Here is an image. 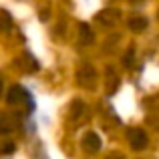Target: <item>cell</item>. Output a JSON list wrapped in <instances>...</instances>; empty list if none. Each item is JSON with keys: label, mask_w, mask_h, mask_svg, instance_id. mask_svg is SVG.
<instances>
[{"label": "cell", "mask_w": 159, "mask_h": 159, "mask_svg": "<svg viewBox=\"0 0 159 159\" xmlns=\"http://www.w3.org/2000/svg\"><path fill=\"white\" fill-rule=\"evenodd\" d=\"M127 139H129V143H131V147L133 149H145L147 147V143H149V139H147V133L143 131V129H129L127 131Z\"/></svg>", "instance_id": "obj_1"}, {"label": "cell", "mask_w": 159, "mask_h": 159, "mask_svg": "<svg viewBox=\"0 0 159 159\" xmlns=\"http://www.w3.org/2000/svg\"><path fill=\"white\" fill-rule=\"evenodd\" d=\"M6 101L10 103V105H20V103H24V101H30V95L26 93V91L22 89V87H18V85H14L10 91H8V97H6Z\"/></svg>", "instance_id": "obj_2"}, {"label": "cell", "mask_w": 159, "mask_h": 159, "mask_svg": "<svg viewBox=\"0 0 159 159\" xmlns=\"http://www.w3.org/2000/svg\"><path fill=\"white\" fill-rule=\"evenodd\" d=\"M83 147H85L87 153H97L99 149H101V137H99L97 133L89 131L85 137H83Z\"/></svg>", "instance_id": "obj_3"}, {"label": "cell", "mask_w": 159, "mask_h": 159, "mask_svg": "<svg viewBox=\"0 0 159 159\" xmlns=\"http://www.w3.org/2000/svg\"><path fill=\"white\" fill-rule=\"evenodd\" d=\"M117 16H119V10H111V8H107V10H101L97 14V20L101 24H105V26H111V24L117 20Z\"/></svg>", "instance_id": "obj_4"}, {"label": "cell", "mask_w": 159, "mask_h": 159, "mask_svg": "<svg viewBox=\"0 0 159 159\" xmlns=\"http://www.w3.org/2000/svg\"><path fill=\"white\" fill-rule=\"evenodd\" d=\"M77 79H79V83H83V85H89V83L95 79L93 66L91 65H83L81 69H79V73H77Z\"/></svg>", "instance_id": "obj_5"}, {"label": "cell", "mask_w": 159, "mask_h": 159, "mask_svg": "<svg viewBox=\"0 0 159 159\" xmlns=\"http://www.w3.org/2000/svg\"><path fill=\"white\" fill-rule=\"evenodd\" d=\"M79 40H81V44H91L93 43V30L89 28V24L83 22L81 26H79Z\"/></svg>", "instance_id": "obj_6"}, {"label": "cell", "mask_w": 159, "mask_h": 159, "mask_svg": "<svg viewBox=\"0 0 159 159\" xmlns=\"http://www.w3.org/2000/svg\"><path fill=\"white\" fill-rule=\"evenodd\" d=\"M145 26H147V18L145 16H133V18H129V28L131 30H145Z\"/></svg>", "instance_id": "obj_7"}, {"label": "cell", "mask_w": 159, "mask_h": 159, "mask_svg": "<svg viewBox=\"0 0 159 159\" xmlns=\"http://www.w3.org/2000/svg\"><path fill=\"white\" fill-rule=\"evenodd\" d=\"M22 57H24V61H26V62H24V66H22V70H24V73H34V70H39V62H36L34 58L30 57V54H28V52H24Z\"/></svg>", "instance_id": "obj_8"}, {"label": "cell", "mask_w": 159, "mask_h": 159, "mask_svg": "<svg viewBox=\"0 0 159 159\" xmlns=\"http://www.w3.org/2000/svg\"><path fill=\"white\" fill-rule=\"evenodd\" d=\"M12 28V16L6 10H0V30H10Z\"/></svg>", "instance_id": "obj_9"}, {"label": "cell", "mask_w": 159, "mask_h": 159, "mask_svg": "<svg viewBox=\"0 0 159 159\" xmlns=\"http://www.w3.org/2000/svg\"><path fill=\"white\" fill-rule=\"evenodd\" d=\"M12 131V121H10V117L6 115V113H2L0 115V133H10Z\"/></svg>", "instance_id": "obj_10"}, {"label": "cell", "mask_w": 159, "mask_h": 159, "mask_svg": "<svg viewBox=\"0 0 159 159\" xmlns=\"http://www.w3.org/2000/svg\"><path fill=\"white\" fill-rule=\"evenodd\" d=\"M133 54H135V52H133V48H129V51H127V54L123 57V65H125V66H129V65L133 62Z\"/></svg>", "instance_id": "obj_11"}, {"label": "cell", "mask_w": 159, "mask_h": 159, "mask_svg": "<svg viewBox=\"0 0 159 159\" xmlns=\"http://www.w3.org/2000/svg\"><path fill=\"white\" fill-rule=\"evenodd\" d=\"M14 143H4L2 145V153H6V155H8V153H12V151H14Z\"/></svg>", "instance_id": "obj_12"}, {"label": "cell", "mask_w": 159, "mask_h": 159, "mask_svg": "<svg viewBox=\"0 0 159 159\" xmlns=\"http://www.w3.org/2000/svg\"><path fill=\"white\" fill-rule=\"evenodd\" d=\"M107 159H123V155H121V153H113V155H109Z\"/></svg>", "instance_id": "obj_13"}, {"label": "cell", "mask_w": 159, "mask_h": 159, "mask_svg": "<svg viewBox=\"0 0 159 159\" xmlns=\"http://www.w3.org/2000/svg\"><path fill=\"white\" fill-rule=\"evenodd\" d=\"M2 91H4V79H2V75H0V95H2Z\"/></svg>", "instance_id": "obj_14"}]
</instances>
